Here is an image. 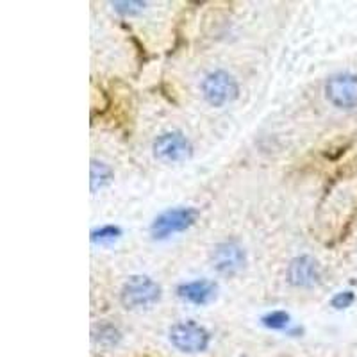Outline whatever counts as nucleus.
Returning a JSON list of instances; mask_svg holds the SVG:
<instances>
[{"label":"nucleus","instance_id":"9","mask_svg":"<svg viewBox=\"0 0 357 357\" xmlns=\"http://www.w3.org/2000/svg\"><path fill=\"white\" fill-rule=\"evenodd\" d=\"M218 293V286L213 280L207 279H197L190 280V282H183L177 288V295L183 298L184 302H190L193 305H207L211 304L216 298Z\"/></svg>","mask_w":357,"mask_h":357},{"label":"nucleus","instance_id":"7","mask_svg":"<svg viewBox=\"0 0 357 357\" xmlns=\"http://www.w3.org/2000/svg\"><path fill=\"white\" fill-rule=\"evenodd\" d=\"M247 263V254L243 248L234 241L218 243L211 252V264L222 275H234L241 272Z\"/></svg>","mask_w":357,"mask_h":357},{"label":"nucleus","instance_id":"10","mask_svg":"<svg viewBox=\"0 0 357 357\" xmlns=\"http://www.w3.org/2000/svg\"><path fill=\"white\" fill-rule=\"evenodd\" d=\"M91 337H93V343L98 347H106V349H113V347L120 345L122 341V333L118 327H114L113 324H107V321H100V324L93 325V331H91Z\"/></svg>","mask_w":357,"mask_h":357},{"label":"nucleus","instance_id":"12","mask_svg":"<svg viewBox=\"0 0 357 357\" xmlns=\"http://www.w3.org/2000/svg\"><path fill=\"white\" fill-rule=\"evenodd\" d=\"M261 324L270 331H284V333H288L291 329V317L286 311H272L266 312L261 318Z\"/></svg>","mask_w":357,"mask_h":357},{"label":"nucleus","instance_id":"8","mask_svg":"<svg viewBox=\"0 0 357 357\" xmlns=\"http://www.w3.org/2000/svg\"><path fill=\"white\" fill-rule=\"evenodd\" d=\"M286 277L289 284L295 288H312L321 279L320 264L311 256H298L289 261Z\"/></svg>","mask_w":357,"mask_h":357},{"label":"nucleus","instance_id":"5","mask_svg":"<svg viewBox=\"0 0 357 357\" xmlns=\"http://www.w3.org/2000/svg\"><path fill=\"white\" fill-rule=\"evenodd\" d=\"M154 158L162 162H183L193 154V145L181 130L159 134L152 145Z\"/></svg>","mask_w":357,"mask_h":357},{"label":"nucleus","instance_id":"4","mask_svg":"<svg viewBox=\"0 0 357 357\" xmlns=\"http://www.w3.org/2000/svg\"><path fill=\"white\" fill-rule=\"evenodd\" d=\"M197 218H199V211L195 207H172L162 211L152 222L151 234L158 241L168 240L170 236L188 231L197 222Z\"/></svg>","mask_w":357,"mask_h":357},{"label":"nucleus","instance_id":"1","mask_svg":"<svg viewBox=\"0 0 357 357\" xmlns=\"http://www.w3.org/2000/svg\"><path fill=\"white\" fill-rule=\"evenodd\" d=\"M168 341L183 354L206 352L211 345V333L193 320L177 321L168 329Z\"/></svg>","mask_w":357,"mask_h":357},{"label":"nucleus","instance_id":"6","mask_svg":"<svg viewBox=\"0 0 357 357\" xmlns=\"http://www.w3.org/2000/svg\"><path fill=\"white\" fill-rule=\"evenodd\" d=\"M325 97L337 109L357 107V75L336 73L325 82Z\"/></svg>","mask_w":357,"mask_h":357},{"label":"nucleus","instance_id":"15","mask_svg":"<svg viewBox=\"0 0 357 357\" xmlns=\"http://www.w3.org/2000/svg\"><path fill=\"white\" fill-rule=\"evenodd\" d=\"M354 302H356V295H354L352 291H340L333 296L331 305H333L334 309H337V311H341V309L350 307Z\"/></svg>","mask_w":357,"mask_h":357},{"label":"nucleus","instance_id":"14","mask_svg":"<svg viewBox=\"0 0 357 357\" xmlns=\"http://www.w3.org/2000/svg\"><path fill=\"white\" fill-rule=\"evenodd\" d=\"M113 8L120 15H126V17L129 15V17H132V15H138V13H142L145 9V2H113Z\"/></svg>","mask_w":357,"mask_h":357},{"label":"nucleus","instance_id":"13","mask_svg":"<svg viewBox=\"0 0 357 357\" xmlns=\"http://www.w3.org/2000/svg\"><path fill=\"white\" fill-rule=\"evenodd\" d=\"M120 238H122V229L116 225H102L91 231V243L95 245H111Z\"/></svg>","mask_w":357,"mask_h":357},{"label":"nucleus","instance_id":"2","mask_svg":"<svg viewBox=\"0 0 357 357\" xmlns=\"http://www.w3.org/2000/svg\"><path fill=\"white\" fill-rule=\"evenodd\" d=\"M161 298V286L146 275H132L123 284L120 301L129 311L149 309Z\"/></svg>","mask_w":357,"mask_h":357},{"label":"nucleus","instance_id":"3","mask_svg":"<svg viewBox=\"0 0 357 357\" xmlns=\"http://www.w3.org/2000/svg\"><path fill=\"white\" fill-rule=\"evenodd\" d=\"M200 89H202L207 104L213 107L227 106L234 102L240 93L238 81L225 70H215V72L207 73L200 84Z\"/></svg>","mask_w":357,"mask_h":357},{"label":"nucleus","instance_id":"11","mask_svg":"<svg viewBox=\"0 0 357 357\" xmlns=\"http://www.w3.org/2000/svg\"><path fill=\"white\" fill-rule=\"evenodd\" d=\"M113 177L114 174L113 170H111L109 165L97 161V159L91 161V191H93V193H97L102 188H106L107 184L113 181Z\"/></svg>","mask_w":357,"mask_h":357}]
</instances>
